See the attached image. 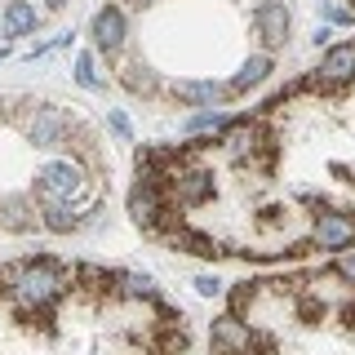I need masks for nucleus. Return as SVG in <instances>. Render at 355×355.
<instances>
[{
	"label": "nucleus",
	"instance_id": "nucleus-1",
	"mask_svg": "<svg viewBox=\"0 0 355 355\" xmlns=\"http://www.w3.org/2000/svg\"><path fill=\"white\" fill-rule=\"evenodd\" d=\"M0 284H5L9 302H14L22 315H44V311L67 293L71 275L49 258H27V262L5 266V271H0Z\"/></svg>",
	"mask_w": 355,
	"mask_h": 355
},
{
	"label": "nucleus",
	"instance_id": "nucleus-2",
	"mask_svg": "<svg viewBox=\"0 0 355 355\" xmlns=\"http://www.w3.org/2000/svg\"><path fill=\"white\" fill-rule=\"evenodd\" d=\"M85 164L71 160V155H58V160H44L36 169V182H31V191H36L40 205H76V200L85 196Z\"/></svg>",
	"mask_w": 355,
	"mask_h": 355
},
{
	"label": "nucleus",
	"instance_id": "nucleus-3",
	"mask_svg": "<svg viewBox=\"0 0 355 355\" xmlns=\"http://www.w3.org/2000/svg\"><path fill=\"white\" fill-rule=\"evenodd\" d=\"M22 133H27L31 147H40V151H58V147H67V142H71V133H76V116H71L67 107L40 103L27 120H22Z\"/></svg>",
	"mask_w": 355,
	"mask_h": 355
},
{
	"label": "nucleus",
	"instance_id": "nucleus-4",
	"mask_svg": "<svg viewBox=\"0 0 355 355\" xmlns=\"http://www.w3.org/2000/svg\"><path fill=\"white\" fill-rule=\"evenodd\" d=\"M125 209H129V218L138 222L142 231H155V227H164V222L173 218V209H169V191H164V182H151V178H138V182L129 187V200H125Z\"/></svg>",
	"mask_w": 355,
	"mask_h": 355
},
{
	"label": "nucleus",
	"instance_id": "nucleus-5",
	"mask_svg": "<svg viewBox=\"0 0 355 355\" xmlns=\"http://www.w3.org/2000/svg\"><path fill=\"white\" fill-rule=\"evenodd\" d=\"M253 31H258L262 49H284L288 36H293V9L288 0H258L253 5Z\"/></svg>",
	"mask_w": 355,
	"mask_h": 355
},
{
	"label": "nucleus",
	"instance_id": "nucleus-6",
	"mask_svg": "<svg viewBox=\"0 0 355 355\" xmlns=\"http://www.w3.org/2000/svg\"><path fill=\"white\" fill-rule=\"evenodd\" d=\"M311 85L324 89V94H338V89L355 85V40H342V44H329L320 67L311 71Z\"/></svg>",
	"mask_w": 355,
	"mask_h": 355
},
{
	"label": "nucleus",
	"instance_id": "nucleus-7",
	"mask_svg": "<svg viewBox=\"0 0 355 355\" xmlns=\"http://www.w3.org/2000/svg\"><path fill=\"white\" fill-rule=\"evenodd\" d=\"M311 244L324 253H347L355 249V214H342V209H329V214H315L311 222Z\"/></svg>",
	"mask_w": 355,
	"mask_h": 355
},
{
	"label": "nucleus",
	"instance_id": "nucleus-8",
	"mask_svg": "<svg viewBox=\"0 0 355 355\" xmlns=\"http://www.w3.org/2000/svg\"><path fill=\"white\" fill-rule=\"evenodd\" d=\"M89 40H94V53H107L116 58L129 40V22H125V9L120 5H103L94 18H89Z\"/></svg>",
	"mask_w": 355,
	"mask_h": 355
},
{
	"label": "nucleus",
	"instance_id": "nucleus-9",
	"mask_svg": "<svg viewBox=\"0 0 355 355\" xmlns=\"http://www.w3.org/2000/svg\"><path fill=\"white\" fill-rule=\"evenodd\" d=\"M164 187L173 191V200H178L182 209H200V205H209V200L218 196L214 173H209V169H182V164L173 169V178H169Z\"/></svg>",
	"mask_w": 355,
	"mask_h": 355
},
{
	"label": "nucleus",
	"instance_id": "nucleus-10",
	"mask_svg": "<svg viewBox=\"0 0 355 355\" xmlns=\"http://www.w3.org/2000/svg\"><path fill=\"white\" fill-rule=\"evenodd\" d=\"M36 27H40V9L31 0H9L5 14H0L5 40H27V36H36Z\"/></svg>",
	"mask_w": 355,
	"mask_h": 355
},
{
	"label": "nucleus",
	"instance_id": "nucleus-11",
	"mask_svg": "<svg viewBox=\"0 0 355 355\" xmlns=\"http://www.w3.org/2000/svg\"><path fill=\"white\" fill-rule=\"evenodd\" d=\"M173 98L178 103H187V107H218L222 98H231V85H222V80H178L173 85Z\"/></svg>",
	"mask_w": 355,
	"mask_h": 355
},
{
	"label": "nucleus",
	"instance_id": "nucleus-12",
	"mask_svg": "<svg viewBox=\"0 0 355 355\" xmlns=\"http://www.w3.org/2000/svg\"><path fill=\"white\" fill-rule=\"evenodd\" d=\"M214 347L222 355H249L253 333H249V324H244L240 315H222V320H214Z\"/></svg>",
	"mask_w": 355,
	"mask_h": 355
},
{
	"label": "nucleus",
	"instance_id": "nucleus-13",
	"mask_svg": "<svg viewBox=\"0 0 355 355\" xmlns=\"http://www.w3.org/2000/svg\"><path fill=\"white\" fill-rule=\"evenodd\" d=\"M258 138H262V129L244 116V120H231L218 142H222V155H227V160H244V155L258 151Z\"/></svg>",
	"mask_w": 355,
	"mask_h": 355
},
{
	"label": "nucleus",
	"instance_id": "nucleus-14",
	"mask_svg": "<svg viewBox=\"0 0 355 355\" xmlns=\"http://www.w3.org/2000/svg\"><path fill=\"white\" fill-rule=\"evenodd\" d=\"M271 71H275V58H271V53H249V58H244L240 62V71L236 76H231V94H249V89H258V85H266V80H271Z\"/></svg>",
	"mask_w": 355,
	"mask_h": 355
},
{
	"label": "nucleus",
	"instance_id": "nucleus-15",
	"mask_svg": "<svg viewBox=\"0 0 355 355\" xmlns=\"http://www.w3.org/2000/svg\"><path fill=\"white\" fill-rule=\"evenodd\" d=\"M40 227L53 231V236H71V231L85 227L80 205H40Z\"/></svg>",
	"mask_w": 355,
	"mask_h": 355
},
{
	"label": "nucleus",
	"instance_id": "nucleus-16",
	"mask_svg": "<svg viewBox=\"0 0 355 355\" xmlns=\"http://www.w3.org/2000/svg\"><path fill=\"white\" fill-rule=\"evenodd\" d=\"M36 209H31L27 205V200H0V227H5V231H18V236H22V231H36Z\"/></svg>",
	"mask_w": 355,
	"mask_h": 355
},
{
	"label": "nucleus",
	"instance_id": "nucleus-17",
	"mask_svg": "<svg viewBox=\"0 0 355 355\" xmlns=\"http://www.w3.org/2000/svg\"><path fill=\"white\" fill-rule=\"evenodd\" d=\"M116 288L125 297H133V302H155V297H160L155 280H151V275H142V271H116Z\"/></svg>",
	"mask_w": 355,
	"mask_h": 355
},
{
	"label": "nucleus",
	"instance_id": "nucleus-18",
	"mask_svg": "<svg viewBox=\"0 0 355 355\" xmlns=\"http://www.w3.org/2000/svg\"><path fill=\"white\" fill-rule=\"evenodd\" d=\"M71 76H76V85L80 89H107V80H103V71H98V53L94 49H85V53H76V62H71Z\"/></svg>",
	"mask_w": 355,
	"mask_h": 355
},
{
	"label": "nucleus",
	"instance_id": "nucleus-19",
	"mask_svg": "<svg viewBox=\"0 0 355 355\" xmlns=\"http://www.w3.org/2000/svg\"><path fill=\"white\" fill-rule=\"evenodd\" d=\"M120 85H125L129 94H155V85H160V80H155V71H151L147 62H129L125 71H120Z\"/></svg>",
	"mask_w": 355,
	"mask_h": 355
},
{
	"label": "nucleus",
	"instance_id": "nucleus-20",
	"mask_svg": "<svg viewBox=\"0 0 355 355\" xmlns=\"http://www.w3.org/2000/svg\"><path fill=\"white\" fill-rule=\"evenodd\" d=\"M227 125H231V116H222L218 107H205L187 120V133H191V138H200V133H227Z\"/></svg>",
	"mask_w": 355,
	"mask_h": 355
},
{
	"label": "nucleus",
	"instance_id": "nucleus-21",
	"mask_svg": "<svg viewBox=\"0 0 355 355\" xmlns=\"http://www.w3.org/2000/svg\"><path fill=\"white\" fill-rule=\"evenodd\" d=\"M324 22L329 27H342V22H355V9H347V5H338V0H324Z\"/></svg>",
	"mask_w": 355,
	"mask_h": 355
},
{
	"label": "nucleus",
	"instance_id": "nucleus-22",
	"mask_svg": "<svg viewBox=\"0 0 355 355\" xmlns=\"http://www.w3.org/2000/svg\"><path fill=\"white\" fill-rule=\"evenodd\" d=\"M191 284H196V293H200V297H218V293H222V288H227V284H222V280H218V275H209V271H205V275H196V280H191Z\"/></svg>",
	"mask_w": 355,
	"mask_h": 355
},
{
	"label": "nucleus",
	"instance_id": "nucleus-23",
	"mask_svg": "<svg viewBox=\"0 0 355 355\" xmlns=\"http://www.w3.org/2000/svg\"><path fill=\"white\" fill-rule=\"evenodd\" d=\"M333 271L342 275L347 284H355V249H347V253H338V262H333Z\"/></svg>",
	"mask_w": 355,
	"mask_h": 355
},
{
	"label": "nucleus",
	"instance_id": "nucleus-24",
	"mask_svg": "<svg viewBox=\"0 0 355 355\" xmlns=\"http://www.w3.org/2000/svg\"><path fill=\"white\" fill-rule=\"evenodd\" d=\"M107 125H111V129H116V138H125V142L133 138V129H129V120H125V111H107Z\"/></svg>",
	"mask_w": 355,
	"mask_h": 355
},
{
	"label": "nucleus",
	"instance_id": "nucleus-25",
	"mask_svg": "<svg viewBox=\"0 0 355 355\" xmlns=\"http://www.w3.org/2000/svg\"><path fill=\"white\" fill-rule=\"evenodd\" d=\"M329 36H333V27L324 22V27H315V36H311V40H315V44H329Z\"/></svg>",
	"mask_w": 355,
	"mask_h": 355
},
{
	"label": "nucleus",
	"instance_id": "nucleus-26",
	"mask_svg": "<svg viewBox=\"0 0 355 355\" xmlns=\"http://www.w3.org/2000/svg\"><path fill=\"white\" fill-rule=\"evenodd\" d=\"M62 5H67V0H44V9H53V14H58Z\"/></svg>",
	"mask_w": 355,
	"mask_h": 355
},
{
	"label": "nucleus",
	"instance_id": "nucleus-27",
	"mask_svg": "<svg viewBox=\"0 0 355 355\" xmlns=\"http://www.w3.org/2000/svg\"><path fill=\"white\" fill-rule=\"evenodd\" d=\"M0 58H9V44H0Z\"/></svg>",
	"mask_w": 355,
	"mask_h": 355
},
{
	"label": "nucleus",
	"instance_id": "nucleus-28",
	"mask_svg": "<svg viewBox=\"0 0 355 355\" xmlns=\"http://www.w3.org/2000/svg\"><path fill=\"white\" fill-rule=\"evenodd\" d=\"M0 14H5V9H0Z\"/></svg>",
	"mask_w": 355,
	"mask_h": 355
}]
</instances>
